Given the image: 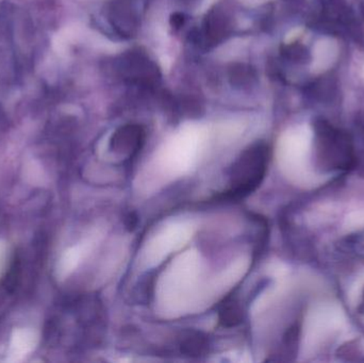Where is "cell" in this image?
Returning a JSON list of instances; mask_svg holds the SVG:
<instances>
[{
	"label": "cell",
	"instance_id": "6",
	"mask_svg": "<svg viewBox=\"0 0 364 363\" xmlns=\"http://www.w3.org/2000/svg\"><path fill=\"white\" fill-rule=\"evenodd\" d=\"M363 300H364V296H363ZM364 305V304H363Z\"/></svg>",
	"mask_w": 364,
	"mask_h": 363
},
{
	"label": "cell",
	"instance_id": "2",
	"mask_svg": "<svg viewBox=\"0 0 364 363\" xmlns=\"http://www.w3.org/2000/svg\"><path fill=\"white\" fill-rule=\"evenodd\" d=\"M269 161L267 145L257 144L246 149L231 168L230 188L223 197L237 200L252 193L264 179Z\"/></svg>",
	"mask_w": 364,
	"mask_h": 363
},
{
	"label": "cell",
	"instance_id": "4",
	"mask_svg": "<svg viewBox=\"0 0 364 363\" xmlns=\"http://www.w3.org/2000/svg\"><path fill=\"white\" fill-rule=\"evenodd\" d=\"M144 142V132L138 126H126L115 132L111 140L113 151L125 155H134L140 151Z\"/></svg>",
	"mask_w": 364,
	"mask_h": 363
},
{
	"label": "cell",
	"instance_id": "3",
	"mask_svg": "<svg viewBox=\"0 0 364 363\" xmlns=\"http://www.w3.org/2000/svg\"><path fill=\"white\" fill-rule=\"evenodd\" d=\"M323 18V25L331 31L346 32L353 36L357 34L354 14L344 0H324Z\"/></svg>",
	"mask_w": 364,
	"mask_h": 363
},
{
	"label": "cell",
	"instance_id": "5",
	"mask_svg": "<svg viewBox=\"0 0 364 363\" xmlns=\"http://www.w3.org/2000/svg\"><path fill=\"white\" fill-rule=\"evenodd\" d=\"M218 318L223 325L233 327L241 323L243 320V311L235 300H229L220 307Z\"/></svg>",
	"mask_w": 364,
	"mask_h": 363
},
{
	"label": "cell",
	"instance_id": "1",
	"mask_svg": "<svg viewBox=\"0 0 364 363\" xmlns=\"http://www.w3.org/2000/svg\"><path fill=\"white\" fill-rule=\"evenodd\" d=\"M316 130V157L318 166L325 172L348 170L356 163L352 139L343 130L325 119H318Z\"/></svg>",
	"mask_w": 364,
	"mask_h": 363
}]
</instances>
